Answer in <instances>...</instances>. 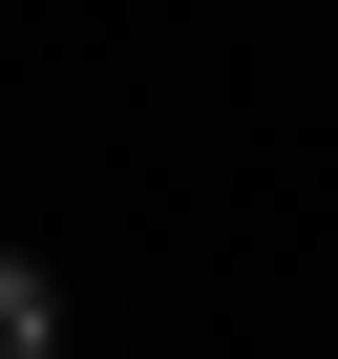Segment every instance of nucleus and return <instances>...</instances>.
<instances>
[{
	"mask_svg": "<svg viewBox=\"0 0 338 359\" xmlns=\"http://www.w3.org/2000/svg\"><path fill=\"white\" fill-rule=\"evenodd\" d=\"M0 359H64V296H43L22 254H0Z\"/></svg>",
	"mask_w": 338,
	"mask_h": 359,
	"instance_id": "obj_1",
	"label": "nucleus"
}]
</instances>
